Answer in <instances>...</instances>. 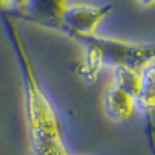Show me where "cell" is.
I'll return each mask as SVG.
<instances>
[{
	"mask_svg": "<svg viewBox=\"0 0 155 155\" xmlns=\"http://www.w3.org/2000/svg\"><path fill=\"white\" fill-rule=\"evenodd\" d=\"M113 9V5H70L65 3L62 9L61 19L58 22L47 23L44 27L58 30L70 37L74 36H85L92 37L96 36V28L109 12Z\"/></svg>",
	"mask_w": 155,
	"mask_h": 155,
	"instance_id": "3957f363",
	"label": "cell"
},
{
	"mask_svg": "<svg viewBox=\"0 0 155 155\" xmlns=\"http://www.w3.org/2000/svg\"><path fill=\"white\" fill-rule=\"evenodd\" d=\"M137 109L144 113L155 112V62L141 70L140 88L137 93Z\"/></svg>",
	"mask_w": 155,
	"mask_h": 155,
	"instance_id": "5b68a950",
	"label": "cell"
},
{
	"mask_svg": "<svg viewBox=\"0 0 155 155\" xmlns=\"http://www.w3.org/2000/svg\"><path fill=\"white\" fill-rule=\"evenodd\" d=\"M140 78H141V70L118 67V68H113L112 84L123 88L124 92L132 95L134 98H137L138 88H140Z\"/></svg>",
	"mask_w": 155,
	"mask_h": 155,
	"instance_id": "8992f818",
	"label": "cell"
},
{
	"mask_svg": "<svg viewBox=\"0 0 155 155\" xmlns=\"http://www.w3.org/2000/svg\"><path fill=\"white\" fill-rule=\"evenodd\" d=\"M0 19L5 25V30L8 33L12 47H14L22 70V78L25 84V113H27L31 147H36L51 140H62L59 116L53 104H51L50 98L45 95L37 81L34 65L30 59L27 48H25L20 30L16 25V19L11 17L2 8H0Z\"/></svg>",
	"mask_w": 155,
	"mask_h": 155,
	"instance_id": "6da1fadb",
	"label": "cell"
},
{
	"mask_svg": "<svg viewBox=\"0 0 155 155\" xmlns=\"http://www.w3.org/2000/svg\"><path fill=\"white\" fill-rule=\"evenodd\" d=\"M73 39L85 47V59L79 67V74L88 82L96 79L104 65L143 70L155 59V44H132L98 34L92 37L74 36Z\"/></svg>",
	"mask_w": 155,
	"mask_h": 155,
	"instance_id": "7a4b0ae2",
	"label": "cell"
},
{
	"mask_svg": "<svg viewBox=\"0 0 155 155\" xmlns=\"http://www.w3.org/2000/svg\"><path fill=\"white\" fill-rule=\"evenodd\" d=\"M104 110L110 120L116 123H127L135 116L138 109L137 101L132 95L110 84L104 95Z\"/></svg>",
	"mask_w": 155,
	"mask_h": 155,
	"instance_id": "277c9868",
	"label": "cell"
}]
</instances>
